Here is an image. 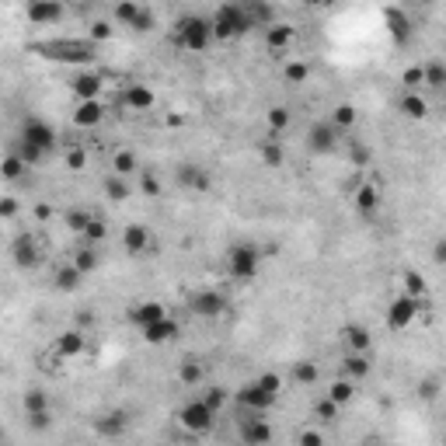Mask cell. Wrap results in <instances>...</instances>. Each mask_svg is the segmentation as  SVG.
<instances>
[{"label":"cell","mask_w":446,"mask_h":446,"mask_svg":"<svg viewBox=\"0 0 446 446\" xmlns=\"http://www.w3.org/2000/svg\"><path fill=\"white\" fill-rule=\"evenodd\" d=\"M136 171H140V160H136L133 150H115V154H112V174L129 178V174H136Z\"/></svg>","instance_id":"cell-26"},{"label":"cell","mask_w":446,"mask_h":446,"mask_svg":"<svg viewBox=\"0 0 446 446\" xmlns=\"http://www.w3.org/2000/svg\"><path fill=\"white\" fill-rule=\"evenodd\" d=\"M174 39L181 49L188 53H202L209 42H213V22L209 18H199V15H188L174 25Z\"/></svg>","instance_id":"cell-2"},{"label":"cell","mask_w":446,"mask_h":446,"mask_svg":"<svg viewBox=\"0 0 446 446\" xmlns=\"http://www.w3.org/2000/svg\"><path fill=\"white\" fill-rule=\"evenodd\" d=\"M25 167H28V164H25L18 154H8L4 160H0V178H4V181H18V178L25 174Z\"/></svg>","instance_id":"cell-31"},{"label":"cell","mask_w":446,"mask_h":446,"mask_svg":"<svg viewBox=\"0 0 446 446\" xmlns=\"http://www.w3.org/2000/svg\"><path fill=\"white\" fill-rule=\"evenodd\" d=\"M321 439H324V436L314 432V429H304V432H300V443H304V446H321Z\"/></svg>","instance_id":"cell-58"},{"label":"cell","mask_w":446,"mask_h":446,"mask_svg":"<svg viewBox=\"0 0 446 446\" xmlns=\"http://www.w3.org/2000/svg\"><path fill=\"white\" fill-rule=\"evenodd\" d=\"M35 53H53L49 60H63V63H88L94 60V49L84 42H49V46H35Z\"/></svg>","instance_id":"cell-6"},{"label":"cell","mask_w":446,"mask_h":446,"mask_svg":"<svg viewBox=\"0 0 446 446\" xmlns=\"http://www.w3.org/2000/svg\"><path fill=\"white\" fill-rule=\"evenodd\" d=\"M105 238H108V231H105V220L91 216V220H88V227H84V245H91V248H94V245H101Z\"/></svg>","instance_id":"cell-39"},{"label":"cell","mask_w":446,"mask_h":446,"mask_svg":"<svg viewBox=\"0 0 446 446\" xmlns=\"http://www.w3.org/2000/svg\"><path fill=\"white\" fill-rule=\"evenodd\" d=\"M422 84L432 88V91H443V88H446V67H443L439 60L425 63V67H422Z\"/></svg>","instance_id":"cell-29"},{"label":"cell","mask_w":446,"mask_h":446,"mask_svg":"<svg viewBox=\"0 0 446 446\" xmlns=\"http://www.w3.org/2000/svg\"><path fill=\"white\" fill-rule=\"evenodd\" d=\"M342 338H345V345H349L352 352H370V342H373L363 324H345V328H342Z\"/></svg>","instance_id":"cell-25"},{"label":"cell","mask_w":446,"mask_h":446,"mask_svg":"<svg viewBox=\"0 0 446 446\" xmlns=\"http://www.w3.org/2000/svg\"><path fill=\"white\" fill-rule=\"evenodd\" d=\"M352 394H356V387H352V380H335L331 383V390H328V397L342 408V404H349L352 401Z\"/></svg>","instance_id":"cell-42"},{"label":"cell","mask_w":446,"mask_h":446,"mask_svg":"<svg viewBox=\"0 0 446 446\" xmlns=\"http://www.w3.org/2000/svg\"><path fill=\"white\" fill-rule=\"evenodd\" d=\"M136 15H140V0H119L115 4V25H133Z\"/></svg>","instance_id":"cell-40"},{"label":"cell","mask_w":446,"mask_h":446,"mask_svg":"<svg viewBox=\"0 0 446 446\" xmlns=\"http://www.w3.org/2000/svg\"><path fill=\"white\" fill-rule=\"evenodd\" d=\"M213 408L206 404V401H188L181 411H178V422L192 432V436H202V432H209L213 429Z\"/></svg>","instance_id":"cell-5"},{"label":"cell","mask_w":446,"mask_h":446,"mask_svg":"<svg viewBox=\"0 0 446 446\" xmlns=\"http://www.w3.org/2000/svg\"><path fill=\"white\" fill-rule=\"evenodd\" d=\"M293 35H297V32H293V25H276V22H272V25L265 28V46H269L276 56H283V53L290 49Z\"/></svg>","instance_id":"cell-19"},{"label":"cell","mask_w":446,"mask_h":446,"mask_svg":"<svg viewBox=\"0 0 446 446\" xmlns=\"http://www.w3.org/2000/svg\"><path fill=\"white\" fill-rule=\"evenodd\" d=\"M401 84H404L408 91H418V88H422V67H408V70L401 74Z\"/></svg>","instance_id":"cell-53"},{"label":"cell","mask_w":446,"mask_h":446,"mask_svg":"<svg viewBox=\"0 0 446 446\" xmlns=\"http://www.w3.org/2000/svg\"><path fill=\"white\" fill-rule=\"evenodd\" d=\"M338 136H342V129L338 126H331V122H317L311 133H307V150L311 154H335V147H338Z\"/></svg>","instance_id":"cell-9"},{"label":"cell","mask_w":446,"mask_h":446,"mask_svg":"<svg viewBox=\"0 0 446 446\" xmlns=\"http://www.w3.org/2000/svg\"><path fill=\"white\" fill-rule=\"evenodd\" d=\"M286 126H290V108H283V105L269 108V129L272 133H283Z\"/></svg>","instance_id":"cell-45"},{"label":"cell","mask_w":446,"mask_h":446,"mask_svg":"<svg viewBox=\"0 0 446 446\" xmlns=\"http://www.w3.org/2000/svg\"><path fill=\"white\" fill-rule=\"evenodd\" d=\"M74 269H77L81 276H88V272H94V269H98V255H94V248H91V245H84V248H77V251H74Z\"/></svg>","instance_id":"cell-32"},{"label":"cell","mask_w":446,"mask_h":446,"mask_svg":"<svg viewBox=\"0 0 446 446\" xmlns=\"http://www.w3.org/2000/svg\"><path fill=\"white\" fill-rule=\"evenodd\" d=\"M143 331V338L150 342V345H164V342H174L178 338V321H171L167 314L164 317H157L154 324H147V328H140Z\"/></svg>","instance_id":"cell-15"},{"label":"cell","mask_w":446,"mask_h":446,"mask_svg":"<svg viewBox=\"0 0 446 446\" xmlns=\"http://www.w3.org/2000/svg\"><path fill=\"white\" fill-rule=\"evenodd\" d=\"M383 22H387V32L394 35V42H397V46H408V39H411V22H408V15H404L401 8H387V11H383Z\"/></svg>","instance_id":"cell-16"},{"label":"cell","mask_w":446,"mask_h":446,"mask_svg":"<svg viewBox=\"0 0 446 446\" xmlns=\"http://www.w3.org/2000/svg\"><path fill=\"white\" fill-rule=\"evenodd\" d=\"M331 126H338L342 133L349 129V126H356V108L352 105H335V112H331V119H328Z\"/></svg>","instance_id":"cell-41"},{"label":"cell","mask_w":446,"mask_h":446,"mask_svg":"<svg viewBox=\"0 0 446 446\" xmlns=\"http://www.w3.org/2000/svg\"><path fill=\"white\" fill-rule=\"evenodd\" d=\"M105 195H108L112 202H126V199H129L126 178H122V174H108V178H105Z\"/></svg>","instance_id":"cell-34"},{"label":"cell","mask_w":446,"mask_h":446,"mask_svg":"<svg viewBox=\"0 0 446 446\" xmlns=\"http://www.w3.org/2000/svg\"><path fill=\"white\" fill-rule=\"evenodd\" d=\"M22 404H25V415H32V411H42V408H49V397H46L42 390H28Z\"/></svg>","instance_id":"cell-47"},{"label":"cell","mask_w":446,"mask_h":446,"mask_svg":"<svg viewBox=\"0 0 446 446\" xmlns=\"http://www.w3.org/2000/svg\"><path fill=\"white\" fill-rule=\"evenodd\" d=\"M255 25H251V15H248V8L241 4H223V8H216V15H213V39H220V42H227V39H241L245 32H251Z\"/></svg>","instance_id":"cell-1"},{"label":"cell","mask_w":446,"mask_h":446,"mask_svg":"<svg viewBox=\"0 0 446 446\" xmlns=\"http://www.w3.org/2000/svg\"><path fill=\"white\" fill-rule=\"evenodd\" d=\"M258 265H262V251L258 245H234L227 251V272L241 283H251L258 276Z\"/></svg>","instance_id":"cell-3"},{"label":"cell","mask_w":446,"mask_h":446,"mask_svg":"<svg viewBox=\"0 0 446 446\" xmlns=\"http://www.w3.org/2000/svg\"><path fill=\"white\" fill-rule=\"evenodd\" d=\"M342 366H345L349 380H366V377H370V356H366V352H349Z\"/></svg>","instance_id":"cell-28"},{"label":"cell","mask_w":446,"mask_h":446,"mask_svg":"<svg viewBox=\"0 0 446 446\" xmlns=\"http://www.w3.org/2000/svg\"><path fill=\"white\" fill-rule=\"evenodd\" d=\"M276 401H279V394L265 390L258 380H251V383H245V387L238 390V404H241V408H248V411H269Z\"/></svg>","instance_id":"cell-8"},{"label":"cell","mask_w":446,"mask_h":446,"mask_svg":"<svg viewBox=\"0 0 446 446\" xmlns=\"http://www.w3.org/2000/svg\"><path fill=\"white\" fill-rule=\"evenodd\" d=\"M122 248H126V255H147L150 231L143 227V223H129V227L122 231Z\"/></svg>","instance_id":"cell-18"},{"label":"cell","mask_w":446,"mask_h":446,"mask_svg":"<svg viewBox=\"0 0 446 446\" xmlns=\"http://www.w3.org/2000/svg\"><path fill=\"white\" fill-rule=\"evenodd\" d=\"M401 112H404L408 119H425V115H429V105H425V98H418V94L411 91V94L401 98Z\"/></svg>","instance_id":"cell-33"},{"label":"cell","mask_w":446,"mask_h":446,"mask_svg":"<svg viewBox=\"0 0 446 446\" xmlns=\"http://www.w3.org/2000/svg\"><path fill=\"white\" fill-rule=\"evenodd\" d=\"M88 35H91V42H108L115 35V28H112V22H94L88 28Z\"/></svg>","instance_id":"cell-48"},{"label":"cell","mask_w":446,"mask_h":446,"mask_svg":"<svg viewBox=\"0 0 446 446\" xmlns=\"http://www.w3.org/2000/svg\"><path fill=\"white\" fill-rule=\"evenodd\" d=\"M174 178H178L181 188H188V192H195V195H202V192L213 188V178H209V171H206L202 164H178V167H174Z\"/></svg>","instance_id":"cell-10"},{"label":"cell","mask_w":446,"mask_h":446,"mask_svg":"<svg viewBox=\"0 0 446 446\" xmlns=\"http://www.w3.org/2000/svg\"><path fill=\"white\" fill-rule=\"evenodd\" d=\"M60 18H63L60 0H32L28 4V22L32 25H56Z\"/></svg>","instance_id":"cell-14"},{"label":"cell","mask_w":446,"mask_h":446,"mask_svg":"<svg viewBox=\"0 0 446 446\" xmlns=\"http://www.w3.org/2000/svg\"><path fill=\"white\" fill-rule=\"evenodd\" d=\"M94 213H88V209H67V227L74 231V234H84V227H88V220H91Z\"/></svg>","instance_id":"cell-43"},{"label":"cell","mask_w":446,"mask_h":446,"mask_svg":"<svg viewBox=\"0 0 446 446\" xmlns=\"http://www.w3.org/2000/svg\"><path fill=\"white\" fill-rule=\"evenodd\" d=\"M15 213H18V202H15V199H0V216L11 220Z\"/></svg>","instance_id":"cell-59"},{"label":"cell","mask_w":446,"mask_h":446,"mask_svg":"<svg viewBox=\"0 0 446 446\" xmlns=\"http://www.w3.org/2000/svg\"><path fill=\"white\" fill-rule=\"evenodd\" d=\"M283 77H286V84H307V77H311V63L293 60V63H286V67H283Z\"/></svg>","instance_id":"cell-36"},{"label":"cell","mask_w":446,"mask_h":446,"mask_svg":"<svg viewBox=\"0 0 446 446\" xmlns=\"http://www.w3.org/2000/svg\"><path fill=\"white\" fill-rule=\"evenodd\" d=\"M49 422H53L49 408H42V411H32V415H28V425H32V429H39V432H42V429H49Z\"/></svg>","instance_id":"cell-55"},{"label":"cell","mask_w":446,"mask_h":446,"mask_svg":"<svg viewBox=\"0 0 446 446\" xmlns=\"http://www.w3.org/2000/svg\"><path fill=\"white\" fill-rule=\"evenodd\" d=\"M11 258H15L18 269H39V262H42L39 241H35L32 234H18V238L11 241Z\"/></svg>","instance_id":"cell-12"},{"label":"cell","mask_w":446,"mask_h":446,"mask_svg":"<svg viewBox=\"0 0 446 446\" xmlns=\"http://www.w3.org/2000/svg\"><path fill=\"white\" fill-rule=\"evenodd\" d=\"M157 317H164V304H157V300H147V304H133V307H129V321H133L136 328H147V324H154Z\"/></svg>","instance_id":"cell-21"},{"label":"cell","mask_w":446,"mask_h":446,"mask_svg":"<svg viewBox=\"0 0 446 446\" xmlns=\"http://www.w3.org/2000/svg\"><path fill=\"white\" fill-rule=\"evenodd\" d=\"M84 349H88V335L77 331V328H70V331H63V335L56 338V356H60V359L84 356Z\"/></svg>","instance_id":"cell-17"},{"label":"cell","mask_w":446,"mask_h":446,"mask_svg":"<svg viewBox=\"0 0 446 446\" xmlns=\"http://www.w3.org/2000/svg\"><path fill=\"white\" fill-rule=\"evenodd\" d=\"M122 101H126L133 112H147V108H154V101H157V98H154V91H150L147 84H129Z\"/></svg>","instance_id":"cell-22"},{"label":"cell","mask_w":446,"mask_h":446,"mask_svg":"<svg viewBox=\"0 0 446 446\" xmlns=\"http://www.w3.org/2000/svg\"><path fill=\"white\" fill-rule=\"evenodd\" d=\"M317 377H321V370H317V363H297L293 366V380L300 383V387H311V383H317Z\"/></svg>","instance_id":"cell-38"},{"label":"cell","mask_w":446,"mask_h":446,"mask_svg":"<svg viewBox=\"0 0 446 446\" xmlns=\"http://www.w3.org/2000/svg\"><path fill=\"white\" fill-rule=\"evenodd\" d=\"M84 164H88V154H84L81 147H74V150L67 154V167H70V171H84Z\"/></svg>","instance_id":"cell-54"},{"label":"cell","mask_w":446,"mask_h":446,"mask_svg":"<svg viewBox=\"0 0 446 446\" xmlns=\"http://www.w3.org/2000/svg\"><path fill=\"white\" fill-rule=\"evenodd\" d=\"M432 262H436V265H443V262H446V241H436V248H432Z\"/></svg>","instance_id":"cell-60"},{"label":"cell","mask_w":446,"mask_h":446,"mask_svg":"<svg viewBox=\"0 0 446 446\" xmlns=\"http://www.w3.org/2000/svg\"><path fill=\"white\" fill-rule=\"evenodd\" d=\"M241 4H251V0H241Z\"/></svg>","instance_id":"cell-63"},{"label":"cell","mask_w":446,"mask_h":446,"mask_svg":"<svg viewBox=\"0 0 446 446\" xmlns=\"http://www.w3.org/2000/svg\"><path fill=\"white\" fill-rule=\"evenodd\" d=\"M422 304L425 300H418V297H397V300H390V307H387V328L390 331H404L415 317H418V311H422Z\"/></svg>","instance_id":"cell-4"},{"label":"cell","mask_w":446,"mask_h":446,"mask_svg":"<svg viewBox=\"0 0 446 446\" xmlns=\"http://www.w3.org/2000/svg\"><path fill=\"white\" fill-rule=\"evenodd\" d=\"M377 206H380V192H377L373 185H359V188H356V209H359L363 216H373Z\"/></svg>","instance_id":"cell-27"},{"label":"cell","mask_w":446,"mask_h":446,"mask_svg":"<svg viewBox=\"0 0 446 446\" xmlns=\"http://www.w3.org/2000/svg\"><path fill=\"white\" fill-rule=\"evenodd\" d=\"M70 88H74V94H77L81 101H88V98H98V94H101V77H98V74H77V77L70 81Z\"/></svg>","instance_id":"cell-24"},{"label":"cell","mask_w":446,"mask_h":446,"mask_svg":"<svg viewBox=\"0 0 446 446\" xmlns=\"http://www.w3.org/2000/svg\"><path fill=\"white\" fill-rule=\"evenodd\" d=\"M15 154H18V157H22L28 167H32V164H39V160L46 157V154H42L35 143H28V140H18V150H15Z\"/></svg>","instance_id":"cell-44"},{"label":"cell","mask_w":446,"mask_h":446,"mask_svg":"<svg viewBox=\"0 0 446 446\" xmlns=\"http://www.w3.org/2000/svg\"><path fill=\"white\" fill-rule=\"evenodd\" d=\"M307 4H314V8H317V4H328V0H307Z\"/></svg>","instance_id":"cell-62"},{"label":"cell","mask_w":446,"mask_h":446,"mask_svg":"<svg viewBox=\"0 0 446 446\" xmlns=\"http://www.w3.org/2000/svg\"><path fill=\"white\" fill-rule=\"evenodd\" d=\"M404 290H408V297H418V300H425V279L418 276V272H404Z\"/></svg>","instance_id":"cell-46"},{"label":"cell","mask_w":446,"mask_h":446,"mask_svg":"<svg viewBox=\"0 0 446 446\" xmlns=\"http://www.w3.org/2000/svg\"><path fill=\"white\" fill-rule=\"evenodd\" d=\"M94 429H98V436H105V439H119V436L126 432V411H108V415H101V418L94 422Z\"/></svg>","instance_id":"cell-23"},{"label":"cell","mask_w":446,"mask_h":446,"mask_svg":"<svg viewBox=\"0 0 446 446\" xmlns=\"http://www.w3.org/2000/svg\"><path fill=\"white\" fill-rule=\"evenodd\" d=\"M314 411H317V418H321V422H335V418H338V404H335L331 397L317 401V408H314Z\"/></svg>","instance_id":"cell-51"},{"label":"cell","mask_w":446,"mask_h":446,"mask_svg":"<svg viewBox=\"0 0 446 446\" xmlns=\"http://www.w3.org/2000/svg\"><path fill=\"white\" fill-rule=\"evenodd\" d=\"M101 119H105V108H101V101H98V98L81 101V105H77V112H74V126H81V129H91V126H98Z\"/></svg>","instance_id":"cell-20"},{"label":"cell","mask_w":446,"mask_h":446,"mask_svg":"<svg viewBox=\"0 0 446 446\" xmlns=\"http://www.w3.org/2000/svg\"><path fill=\"white\" fill-rule=\"evenodd\" d=\"M352 160H356V164H366V160H370V150H366V147H352Z\"/></svg>","instance_id":"cell-61"},{"label":"cell","mask_w":446,"mask_h":446,"mask_svg":"<svg viewBox=\"0 0 446 446\" xmlns=\"http://www.w3.org/2000/svg\"><path fill=\"white\" fill-rule=\"evenodd\" d=\"M258 383H262L265 390H272V394H279V390H283V377H279V373H262V377H258Z\"/></svg>","instance_id":"cell-56"},{"label":"cell","mask_w":446,"mask_h":446,"mask_svg":"<svg viewBox=\"0 0 446 446\" xmlns=\"http://www.w3.org/2000/svg\"><path fill=\"white\" fill-rule=\"evenodd\" d=\"M140 192L150 195V199H157V195H160V181H157L150 171H143V174H140Z\"/></svg>","instance_id":"cell-50"},{"label":"cell","mask_w":446,"mask_h":446,"mask_svg":"<svg viewBox=\"0 0 446 446\" xmlns=\"http://www.w3.org/2000/svg\"><path fill=\"white\" fill-rule=\"evenodd\" d=\"M202 377H206V370H202V363H199V359H181V366H178V380H181L185 387H199V383H202Z\"/></svg>","instance_id":"cell-30"},{"label":"cell","mask_w":446,"mask_h":446,"mask_svg":"<svg viewBox=\"0 0 446 446\" xmlns=\"http://www.w3.org/2000/svg\"><path fill=\"white\" fill-rule=\"evenodd\" d=\"M81 272L74 269V265H63V269H56V290H63V293H74L77 286H81Z\"/></svg>","instance_id":"cell-35"},{"label":"cell","mask_w":446,"mask_h":446,"mask_svg":"<svg viewBox=\"0 0 446 446\" xmlns=\"http://www.w3.org/2000/svg\"><path fill=\"white\" fill-rule=\"evenodd\" d=\"M262 160H265V167H283V160H286V150H283V143H279V140H269V143H262Z\"/></svg>","instance_id":"cell-37"},{"label":"cell","mask_w":446,"mask_h":446,"mask_svg":"<svg viewBox=\"0 0 446 446\" xmlns=\"http://www.w3.org/2000/svg\"><path fill=\"white\" fill-rule=\"evenodd\" d=\"M227 397H231V394H227V390H223V387H209V390H206V397H202V401H206V404H209V408H213V411H220V408H223V404H227Z\"/></svg>","instance_id":"cell-49"},{"label":"cell","mask_w":446,"mask_h":446,"mask_svg":"<svg viewBox=\"0 0 446 446\" xmlns=\"http://www.w3.org/2000/svg\"><path fill=\"white\" fill-rule=\"evenodd\" d=\"M188 311L199 314V317H220L223 311H227V297H223L220 290H199L188 297Z\"/></svg>","instance_id":"cell-7"},{"label":"cell","mask_w":446,"mask_h":446,"mask_svg":"<svg viewBox=\"0 0 446 446\" xmlns=\"http://www.w3.org/2000/svg\"><path fill=\"white\" fill-rule=\"evenodd\" d=\"M154 25H157V22H154V15H150L147 8H140V15L133 18V25H129V28H136V32H154Z\"/></svg>","instance_id":"cell-52"},{"label":"cell","mask_w":446,"mask_h":446,"mask_svg":"<svg viewBox=\"0 0 446 446\" xmlns=\"http://www.w3.org/2000/svg\"><path fill=\"white\" fill-rule=\"evenodd\" d=\"M241 439L251 443V446H262V443H272V429L269 422L262 418V411H251V418L241 422Z\"/></svg>","instance_id":"cell-13"},{"label":"cell","mask_w":446,"mask_h":446,"mask_svg":"<svg viewBox=\"0 0 446 446\" xmlns=\"http://www.w3.org/2000/svg\"><path fill=\"white\" fill-rule=\"evenodd\" d=\"M418 390H422V397H425V401H436V394H439V380H436V377H432V380H422V387H418Z\"/></svg>","instance_id":"cell-57"},{"label":"cell","mask_w":446,"mask_h":446,"mask_svg":"<svg viewBox=\"0 0 446 446\" xmlns=\"http://www.w3.org/2000/svg\"><path fill=\"white\" fill-rule=\"evenodd\" d=\"M22 140L35 143L42 154H53V150H56V129H53L49 122H42V119H28V122L22 126Z\"/></svg>","instance_id":"cell-11"}]
</instances>
